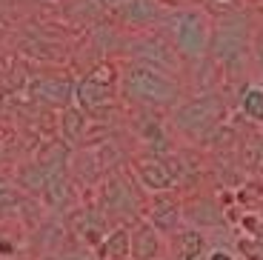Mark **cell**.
Wrapping results in <instances>:
<instances>
[{"instance_id": "6da1fadb", "label": "cell", "mask_w": 263, "mask_h": 260, "mask_svg": "<svg viewBox=\"0 0 263 260\" xmlns=\"http://www.w3.org/2000/svg\"><path fill=\"white\" fill-rule=\"evenodd\" d=\"M120 91L140 106H175L180 100V86L169 78V72L155 69L149 63H132L120 78Z\"/></svg>"}, {"instance_id": "7a4b0ae2", "label": "cell", "mask_w": 263, "mask_h": 260, "mask_svg": "<svg viewBox=\"0 0 263 260\" xmlns=\"http://www.w3.org/2000/svg\"><path fill=\"white\" fill-rule=\"evenodd\" d=\"M169 38L180 54L186 58H203L212 46V23L200 9H180L166 20Z\"/></svg>"}, {"instance_id": "d6986e66", "label": "cell", "mask_w": 263, "mask_h": 260, "mask_svg": "<svg viewBox=\"0 0 263 260\" xmlns=\"http://www.w3.org/2000/svg\"><path fill=\"white\" fill-rule=\"evenodd\" d=\"M0 254H3V257H12V254H14V243L12 240H0Z\"/></svg>"}, {"instance_id": "30bf717a", "label": "cell", "mask_w": 263, "mask_h": 260, "mask_svg": "<svg viewBox=\"0 0 263 260\" xmlns=\"http://www.w3.org/2000/svg\"><path fill=\"white\" fill-rule=\"evenodd\" d=\"M74 89H78V83L69 80V78H37L29 91H32V98L40 100V103L66 109V106H72V100H74Z\"/></svg>"}, {"instance_id": "2e32d148", "label": "cell", "mask_w": 263, "mask_h": 260, "mask_svg": "<svg viewBox=\"0 0 263 260\" xmlns=\"http://www.w3.org/2000/svg\"><path fill=\"white\" fill-rule=\"evenodd\" d=\"M237 254L243 260H263V237H240Z\"/></svg>"}, {"instance_id": "8fae6325", "label": "cell", "mask_w": 263, "mask_h": 260, "mask_svg": "<svg viewBox=\"0 0 263 260\" xmlns=\"http://www.w3.org/2000/svg\"><path fill=\"white\" fill-rule=\"evenodd\" d=\"M98 260H132V229L126 223L109 229L98 249Z\"/></svg>"}, {"instance_id": "9c48e42d", "label": "cell", "mask_w": 263, "mask_h": 260, "mask_svg": "<svg viewBox=\"0 0 263 260\" xmlns=\"http://www.w3.org/2000/svg\"><path fill=\"white\" fill-rule=\"evenodd\" d=\"M166 249H169L172 260H200L209 252L203 232L195 226H180L172 237H166Z\"/></svg>"}, {"instance_id": "ac0fdd59", "label": "cell", "mask_w": 263, "mask_h": 260, "mask_svg": "<svg viewBox=\"0 0 263 260\" xmlns=\"http://www.w3.org/2000/svg\"><path fill=\"white\" fill-rule=\"evenodd\" d=\"M203 260H237V257L229 249H209V252L203 254Z\"/></svg>"}, {"instance_id": "277c9868", "label": "cell", "mask_w": 263, "mask_h": 260, "mask_svg": "<svg viewBox=\"0 0 263 260\" xmlns=\"http://www.w3.org/2000/svg\"><path fill=\"white\" fill-rule=\"evenodd\" d=\"M118 86H120V75L112 63H100L95 66L86 78L78 80V89H74V100L86 115H95V112L112 106L118 98Z\"/></svg>"}, {"instance_id": "9a60e30c", "label": "cell", "mask_w": 263, "mask_h": 260, "mask_svg": "<svg viewBox=\"0 0 263 260\" xmlns=\"http://www.w3.org/2000/svg\"><path fill=\"white\" fill-rule=\"evenodd\" d=\"M240 109L252 123H263V89L260 86H249L240 98Z\"/></svg>"}, {"instance_id": "52a82bcc", "label": "cell", "mask_w": 263, "mask_h": 260, "mask_svg": "<svg viewBox=\"0 0 263 260\" xmlns=\"http://www.w3.org/2000/svg\"><path fill=\"white\" fill-rule=\"evenodd\" d=\"M146 220L158 229L163 237H172L183 226V203L178 200L169 192H160V195H152L149 212H146Z\"/></svg>"}, {"instance_id": "ba28073f", "label": "cell", "mask_w": 263, "mask_h": 260, "mask_svg": "<svg viewBox=\"0 0 263 260\" xmlns=\"http://www.w3.org/2000/svg\"><path fill=\"white\" fill-rule=\"evenodd\" d=\"M132 229V260H163L166 237L149 220H138Z\"/></svg>"}, {"instance_id": "ffe728a7", "label": "cell", "mask_w": 263, "mask_h": 260, "mask_svg": "<svg viewBox=\"0 0 263 260\" xmlns=\"http://www.w3.org/2000/svg\"><path fill=\"white\" fill-rule=\"evenodd\" d=\"M257 63H260V69H263V34H260V40H257Z\"/></svg>"}, {"instance_id": "7c38bea8", "label": "cell", "mask_w": 263, "mask_h": 260, "mask_svg": "<svg viewBox=\"0 0 263 260\" xmlns=\"http://www.w3.org/2000/svg\"><path fill=\"white\" fill-rule=\"evenodd\" d=\"M183 220H189V226H220L223 223V212L215 206V200L197 197L192 203H183Z\"/></svg>"}, {"instance_id": "5bb4252c", "label": "cell", "mask_w": 263, "mask_h": 260, "mask_svg": "<svg viewBox=\"0 0 263 260\" xmlns=\"http://www.w3.org/2000/svg\"><path fill=\"white\" fill-rule=\"evenodd\" d=\"M86 120H89V115L74 103L60 112V132H63L66 143H80V137L86 135Z\"/></svg>"}, {"instance_id": "44dd1931", "label": "cell", "mask_w": 263, "mask_h": 260, "mask_svg": "<svg viewBox=\"0 0 263 260\" xmlns=\"http://www.w3.org/2000/svg\"><path fill=\"white\" fill-rule=\"evenodd\" d=\"M220 3H229V0H220Z\"/></svg>"}, {"instance_id": "e0dca14e", "label": "cell", "mask_w": 263, "mask_h": 260, "mask_svg": "<svg viewBox=\"0 0 263 260\" xmlns=\"http://www.w3.org/2000/svg\"><path fill=\"white\" fill-rule=\"evenodd\" d=\"M240 229H243V237H263V217L257 212H246L240 215Z\"/></svg>"}, {"instance_id": "3957f363", "label": "cell", "mask_w": 263, "mask_h": 260, "mask_svg": "<svg viewBox=\"0 0 263 260\" xmlns=\"http://www.w3.org/2000/svg\"><path fill=\"white\" fill-rule=\"evenodd\" d=\"M220 117H223V103L215 95H203V98H195L189 103H180L172 115L175 120V129L180 135L192 137V140H200L209 132H215L220 126Z\"/></svg>"}, {"instance_id": "5b68a950", "label": "cell", "mask_w": 263, "mask_h": 260, "mask_svg": "<svg viewBox=\"0 0 263 260\" xmlns=\"http://www.w3.org/2000/svg\"><path fill=\"white\" fill-rule=\"evenodd\" d=\"M175 166H178L175 157H143L135 163V177H138L140 189H146L149 195L172 192L180 180V169H175Z\"/></svg>"}, {"instance_id": "8992f818", "label": "cell", "mask_w": 263, "mask_h": 260, "mask_svg": "<svg viewBox=\"0 0 263 260\" xmlns=\"http://www.w3.org/2000/svg\"><path fill=\"white\" fill-rule=\"evenodd\" d=\"M243 17H223L217 26H212V52L217 54V60H223V63H229V60H237L240 58V52H243V43H246V23L240 29H237V23H240Z\"/></svg>"}, {"instance_id": "4fadbf2b", "label": "cell", "mask_w": 263, "mask_h": 260, "mask_svg": "<svg viewBox=\"0 0 263 260\" xmlns=\"http://www.w3.org/2000/svg\"><path fill=\"white\" fill-rule=\"evenodd\" d=\"M100 200H103L106 215H120V212H132V209H135V195H132L129 189L123 186V180H118V177H112V180L103 186Z\"/></svg>"}]
</instances>
